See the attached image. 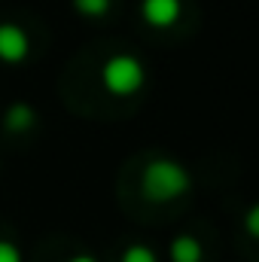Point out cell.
Instances as JSON below:
<instances>
[{
    "mask_svg": "<svg viewBox=\"0 0 259 262\" xmlns=\"http://www.w3.org/2000/svg\"><path fill=\"white\" fill-rule=\"evenodd\" d=\"M189 183H192L189 171L177 159H165V156L153 159L140 174V192H143V198H149L156 204H165V201L186 195Z\"/></svg>",
    "mask_w": 259,
    "mask_h": 262,
    "instance_id": "1",
    "label": "cell"
},
{
    "mask_svg": "<svg viewBox=\"0 0 259 262\" xmlns=\"http://www.w3.org/2000/svg\"><path fill=\"white\" fill-rule=\"evenodd\" d=\"M101 79H104L107 92L125 98V95H134L143 85V64L134 55H113L101 70Z\"/></svg>",
    "mask_w": 259,
    "mask_h": 262,
    "instance_id": "2",
    "label": "cell"
},
{
    "mask_svg": "<svg viewBox=\"0 0 259 262\" xmlns=\"http://www.w3.org/2000/svg\"><path fill=\"white\" fill-rule=\"evenodd\" d=\"M28 52H31V40H28V34H25L18 25L3 21V25H0V61H6V64H18V61L28 58Z\"/></svg>",
    "mask_w": 259,
    "mask_h": 262,
    "instance_id": "3",
    "label": "cell"
},
{
    "mask_svg": "<svg viewBox=\"0 0 259 262\" xmlns=\"http://www.w3.org/2000/svg\"><path fill=\"white\" fill-rule=\"evenodd\" d=\"M140 9L153 28H168L180 18V0H143Z\"/></svg>",
    "mask_w": 259,
    "mask_h": 262,
    "instance_id": "4",
    "label": "cell"
},
{
    "mask_svg": "<svg viewBox=\"0 0 259 262\" xmlns=\"http://www.w3.org/2000/svg\"><path fill=\"white\" fill-rule=\"evenodd\" d=\"M171 262H204V247L192 235H177L171 241Z\"/></svg>",
    "mask_w": 259,
    "mask_h": 262,
    "instance_id": "5",
    "label": "cell"
},
{
    "mask_svg": "<svg viewBox=\"0 0 259 262\" xmlns=\"http://www.w3.org/2000/svg\"><path fill=\"white\" fill-rule=\"evenodd\" d=\"M34 119H37V116H34V110H31L28 104H15V107L6 110V122H3V125L9 131H28L34 125Z\"/></svg>",
    "mask_w": 259,
    "mask_h": 262,
    "instance_id": "6",
    "label": "cell"
},
{
    "mask_svg": "<svg viewBox=\"0 0 259 262\" xmlns=\"http://www.w3.org/2000/svg\"><path fill=\"white\" fill-rule=\"evenodd\" d=\"M122 262H159V259H156V253L149 247L131 244V247H125V253H122Z\"/></svg>",
    "mask_w": 259,
    "mask_h": 262,
    "instance_id": "7",
    "label": "cell"
},
{
    "mask_svg": "<svg viewBox=\"0 0 259 262\" xmlns=\"http://www.w3.org/2000/svg\"><path fill=\"white\" fill-rule=\"evenodd\" d=\"M73 3H76V9L82 15H92V18H98V15H104L110 9V0H73Z\"/></svg>",
    "mask_w": 259,
    "mask_h": 262,
    "instance_id": "8",
    "label": "cell"
},
{
    "mask_svg": "<svg viewBox=\"0 0 259 262\" xmlns=\"http://www.w3.org/2000/svg\"><path fill=\"white\" fill-rule=\"evenodd\" d=\"M244 229H247V235H253V238H259V201L244 213Z\"/></svg>",
    "mask_w": 259,
    "mask_h": 262,
    "instance_id": "9",
    "label": "cell"
},
{
    "mask_svg": "<svg viewBox=\"0 0 259 262\" xmlns=\"http://www.w3.org/2000/svg\"><path fill=\"white\" fill-rule=\"evenodd\" d=\"M0 262H21V250L12 241H0Z\"/></svg>",
    "mask_w": 259,
    "mask_h": 262,
    "instance_id": "10",
    "label": "cell"
},
{
    "mask_svg": "<svg viewBox=\"0 0 259 262\" xmlns=\"http://www.w3.org/2000/svg\"><path fill=\"white\" fill-rule=\"evenodd\" d=\"M70 262H98V259H95V256H73Z\"/></svg>",
    "mask_w": 259,
    "mask_h": 262,
    "instance_id": "11",
    "label": "cell"
}]
</instances>
